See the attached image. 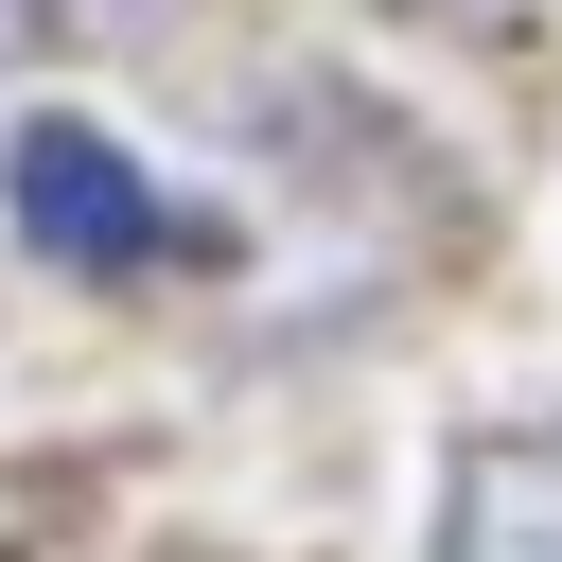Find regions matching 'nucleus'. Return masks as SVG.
Instances as JSON below:
<instances>
[{"instance_id": "obj_1", "label": "nucleus", "mask_w": 562, "mask_h": 562, "mask_svg": "<svg viewBox=\"0 0 562 562\" xmlns=\"http://www.w3.org/2000/svg\"><path fill=\"white\" fill-rule=\"evenodd\" d=\"M0 193H18V246H53V263H158V246H176L158 176H140L105 123H18Z\"/></svg>"}, {"instance_id": "obj_2", "label": "nucleus", "mask_w": 562, "mask_h": 562, "mask_svg": "<svg viewBox=\"0 0 562 562\" xmlns=\"http://www.w3.org/2000/svg\"><path fill=\"white\" fill-rule=\"evenodd\" d=\"M422 562H562V422H492V439H457Z\"/></svg>"}, {"instance_id": "obj_3", "label": "nucleus", "mask_w": 562, "mask_h": 562, "mask_svg": "<svg viewBox=\"0 0 562 562\" xmlns=\"http://www.w3.org/2000/svg\"><path fill=\"white\" fill-rule=\"evenodd\" d=\"M0 53H18V0H0Z\"/></svg>"}, {"instance_id": "obj_4", "label": "nucleus", "mask_w": 562, "mask_h": 562, "mask_svg": "<svg viewBox=\"0 0 562 562\" xmlns=\"http://www.w3.org/2000/svg\"><path fill=\"white\" fill-rule=\"evenodd\" d=\"M439 18H492V0H439Z\"/></svg>"}]
</instances>
